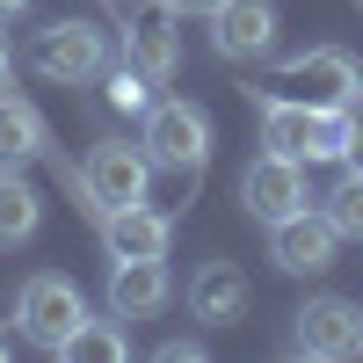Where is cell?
Masks as SVG:
<instances>
[{"instance_id":"cell-1","label":"cell","mask_w":363,"mask_h":363,"mask_svg":"<svg viewBox=\"0 0 363 363\" xmlns=\"http://www.w3.org/2000/svg\"><path fill=\"white\" fill-rule=\"evenodd\" d=\"M138 145L153 153V167L196 182V174L211 167V116H203L189 95H167V102L145 109V138H138Z\"/></svg>"},{"instance_id":"cell-2","label":"cell","mask_w":363,"mask_h":363,"mask_svg":"<svg viewBox=\"0 0 363 363\" xmlns=\"http://www.w3.org/2000/svg\"><path fill=\"white\" fill-rule=\"evenodd\" d=\"M145 182H153V153L131 138H102L95 153L80 167V203L87 218H102V211H124V203H145Z\"/></svg>"},{"instance_id":"cell-3","label":"cell","mask_w":363,"mask_h":363,"mask_svg":"<svg viewBox=\"0 0 363 363\" xmlns=\"http://www.w3.org/2000/svg\"><path fill=\"white\" fill-rule=\"evenodd\" d=\"M15 320H22V335L37 342V349H66L73 342V327L87 320V298H80V284L73 277H58V269H37V277L22 284V298H15Z\"/></svg>"},{"instance_id":"cell-4","label":"cell","mask_w":363,"mask_h":363,"mask_svg":"<svg viewBox=\"0 0 363 363\" xmlns=\"http://www.w3.org/2000/svg\"><path fill=\"white\" fill-rule=\"evenodd\" d=\"M29 66H37L44 80H66V87H87V80H102L109 73V37L95 22H51L37 29V44H29Z\"/></svg>"},{"instance_id":"cell-5","label":"cell","mask_w":363,"mask_h":363,"mask_svg":"<svg viewBox=\"0 0 363 363\" xmlns=\"http://www.w3.org/2000/svg\"><path fill=\"white\" fill-rule=\"evenodd\" d=\"M313 189H306V160H284V153H262L247 160L240 174V211H247L255 225H284L291 211H306Z\"/></svg>"},{"instance_id":"cell-6","label":"cell","mask_w":363,"mask_h":363,"mask_svg":"<svg viewBox=\"0 0 363 363\" xmlns=\"http://www.w3.org/2000/svg\"><path fill=\"white\" fill-rule=\"evenodd\" d=\"M335 255H342V233L320 203L291 211L284 225H269V262L291 269V277H320V269H335Z\"/></svg>"},{"instance_id":"cell-7","label":"cell","mask_w":363,"mask_h":363,"mask_svg":"<svg viewBox=\"0 0 363 363\" xmlns=\"http://www.w3.org/2000/svg\"><path fill=\"white\" fill-rule=\"evenodd\" d=\"M284 80L298 87V102H313V109H327V102H363V66L342 51V44H313V51H298V58H284Z\"/></svg>"},{"instance_id":"cell-8","label":"cell","mask_w":363,"mask_h":363,"mask_svg":"<svg viewBox=\"0 0 363 363\" xmlns=\"http://www.w3.org/2000/svg\"><path fill=\"white\" fill-rule=\"evenodd\" d=\"M298 349L320 356V363H342V356H363V306H349V298L320 291L298 306Z\"/></svg>"},{"instance_id":"cell-9","label":"cell","mask_w":363,"mask_h":363,"mask_svg":"<svg viewBox=\"0 0 363 363\" xmlns=\"http://www.w3.org/2000/svg\"><path fill=\"white\" fill-rule=\"evenodd\" d=\"M277 0H218V8H211V51L218 58H269L277 51Z\"/></svg>"},{"instance_id":"cell-10","label":"cell","mask_w":363,"mask_h":363,"mask_svg":"<svg viewBox=\"0 0 363 363\" xmlns=\"http://www.w3.org/2000/svg\"><path fill=\"white\" fill-rule=\"evenodd\" d=\"M102 247L109 262H167L174 247V225L160 218V211H145V203H124V211H102Z\"/></svg>"},{"instance_id":"cell-11","label":"cell","mask_w":363,"mask_h":363,"mask_svg":"<svg viewBox=\"0 0 363 363\" xmlns=\"http://www.w3.org/2000/svg\"><path fill=\"white\" fill-rule=\"evenodd\" d=\"M247 306H255V291H247V277H240L233 262H203L196 277H189V320H203V327H240Z\"/></svg>"},{"instance_id":"cell-12","label":"cell","mask_w":363,"mask_h":363,"mask_svg":"<svg viewBox=\"0 0 363 363\" xmlns=\"http://www.w3.org/2000/svg\"><path fill=\"white\" fill-rule=\"evenodd\" d=\"M167 298H174V284L160 262H109V313L116 320H153Z\"/></svg>"},{"instance_id":"cell-13","label":"cell","mask_w":363,"mask_h":363,"mask_svg":"<svg viewBox=\"0 0 363 363\" xmlns=\"http://www.w3.org/2000/svg\"><path fill=\"white\" fill-rule=\"evenodd\" d=\"M262 109V153H284V160H313V102L298 95H255Z\"/></svg>"},{"instance_id":"cell-14","label":"cell","mask_w":363,"mask_h":363,"mask_svg":"<svg viewBox=\"0 0 363 363\" xmlns=\"http://www.w3.org/2000/svg\"><path fill=\"white\" fill-rule=\"evenodd\" d=\"M131 22V37H124V58L138 73H153V80H174V66H182V37H174V15L160 8V15H124Z\"/></svg>"},{"instance_id":"cell-15","label":"cell","mask_w":363,"mask_h":363,"mask_svg":"<svg viewBox=\"0 0 363 363\" xmlns=\"http://www.w3.org/2000/svg\"><path fill=\"white\" fill-rule=\"evenodd\" d=\"M29 160H51V124L22 95H0V167H29Z\"/></svg>"},{"instance_id":"cell-16","label":"cell","mask_w":363,"mask_h":363,"mask_svg":"<svg viewBox=\"0 0 363 363\" xmlns=\"http://www.w3.org/2000/svg\"><path fill=\"white\" fill-rule=\"evenodd\" d=\"M37 225H44V196H37V182H22V167H0V255L22 247Z\"/></svg>"},{"instance_id":"cell-17","label":"cell","mask_w":363,"mask_h":363,"mask_svg":"<svg viewBox=\"0 0 363 363\" xmlns=\"http://www.w3.org/2000/svg\"><path fill=\"white\" fill-rule=\"evenodd\" d=\"M58 356H66V363H124L131 356V335H124V320H80L73 327V342L66 349H58Z\"/></svg>"},{"instance_id":"cell-18","label":"cell","mask_w":363,"mask_h":363,"mask_svg":"<svg viewBox=\"0 0 363 363\" xmlns=\"http://www.w3.org/2000/svg\"><path fill=\"white\" fill-rule=\"evenodd\" d=\"M363 109V102H356ZM356 109L349 102H327L320 116H313V160H349V138H356ZM306 160V167H313Z\"/></svg>"},{"instance_id":"cell-19","label":"cell","mask_w":363,"mask_h":363,"mask_svg":"<svg viewBox=\"0 0 363 363\" xmlns=\"http://www.w3.org/2000/svg\"><path fill=\"white\" fill-rule=\"evenodd\" d=\"M153 87H160V80H153V73H138L131 58L102 73V95H109V109H131V116H145V109H153Z\"/></svg>"},{"instance_id":"cell-20","label":"cell","mask_w":363,"mask_h":363,"mask_svg":"<svg viewBox=\"0 0 363 363\" xmlns=\"http://www.w3.org/2000/svg\"><path fill=\"white\" fill-rule=\"evenodd\" d=\"M320 211L335 218V233H342V240H363V174H342L335 189L320 196Z\"/></svg>"},{"instance_id":"cell-21","label":"cell","mask_w":363,"mask_h":363,"mask_svg":"<svg viewBox=\"0 0 363 363\" xmlns=\"http://www.w3.org/2000/svg\"><path fill=\"white\" fill-rule=\"evenodd\" d=\"M349 174H363V109H356V138H349V160H342Z\"/></svg>"},{"instance_id":"cell-22","label":"cell","mask_w":363,"mask_h":363,"mask_svg":"<svg viewBox=\"0 0 363 363\" xmlns=\"http://www.w3.org/2000/svg\"><path fill=\"white\" fill-rule=\"evenodd\" d=\"M160 8H167V15H211L218 0H160Z\"/></svg>"},{"instance_id":"cell-23","label":"cell","mask_w":363,"mask_h":363,"mask_svg":"<svg viewBox=\"0 0 363 363\" xmlns=\"http://www.w3.org/2000/svg\"><path fill=\"white\" fill-rule=\"evenodd\" d=\"M8 73H15V51H8V37H0V87H8Z\"/></svg>"},{"instance_id":"cell-24","label":"cell","mask_w":363,"mask_h":363,"mask_svg":"<svg viewBox=\"0 0 363 363\" xmlns=\"http://www.w3.org/2000/svg\"><path fill=\"white\" fill-rule=\"evenodd\" d=\"M15 15H29V0H0V22H15Z\"/></svg>"},{"instance_id":"cell-25","label":"cell","mask_w":363,"mask_h":363,"mask_svg":"<svg viewBox=\"0 0 363 363\" xmlns=\"http://www.w3.org/2000/svg\"><path fill=\"white\" fill-rule=\"evenodd\" d=\"M102 8H116V15H138V0H102Z\"/></svg>"},{"instance_id":"cell-26","label":"cell","mask_w":363,"mask_h":363,"mask_svg":"<svg viewBox=\"0 0 363 363\" xmlns=\"http://www.w3.org/2000/svg\"><path fill=\"white\" fill-rule=\"evenodd\" d=\"M0 356H8V342H0Z\"/></svg>"}]
</instances>
